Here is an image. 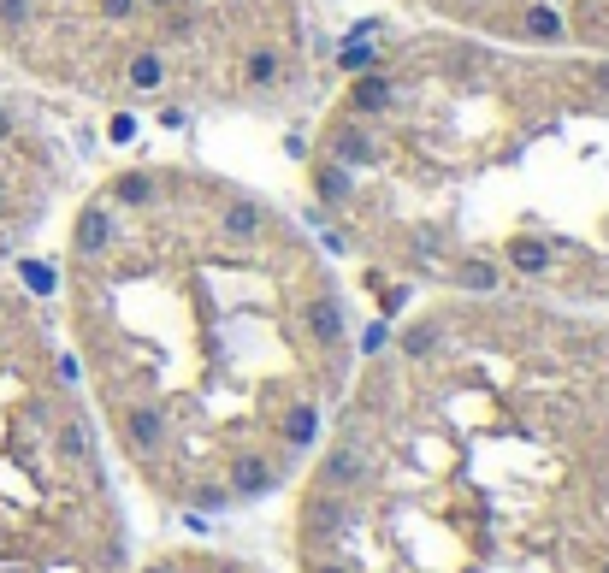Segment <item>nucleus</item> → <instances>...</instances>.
I'll return each instance as SVG.
<instances>
[{"mask_svg":"<svg viewBox=\"0 0 609 573\" xmlns=\"http://www.w3.org/2000/svg\"><path fill=\"white\" fill-rule=\"evenodd\" d=\"M18 60L107 101L272 95L314 42L308 0H0Z\"/></svg>","mask_w":609,"mask_h":573,"instance_id":"nucleus-1","label":"nucleus"},{"mask_svg":"<svg viewBox=\"0 0 609 573\" xmlns=\"http://www.w3.org/2000/svg\"><path fill=\"white\" fill-rule=\"evenodd\" d=\"M432 12L521 42H586L609 54V0H432Z\"/></svg>","mask_w":609,"mask_h":573,"instance_id":"nucleus-2","label":"nucleus"},{"mask_svg":"<svg viewBox=\"0 0 609 573\" xmlns=\"http://www.w3.org/2000/svg\"><path fill=\"white\" fill-rule=\"evenodd\" d=\"M308 573H349L343 562H308Z\"/></svg>","mask_w":609,"mask_h":573,"instance_id":"nucleus-3","label":"nucleus"}]
</instances>
